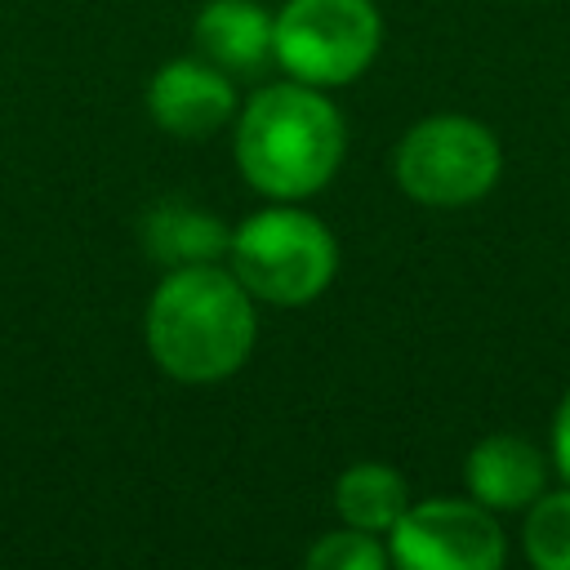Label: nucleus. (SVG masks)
Segmentation results:
<instances>
[{"label": "nucleus", "mask_w": 570, "mask_h": 570, "mask_svg": "<svg viewBox=\"0 0 570 570\" xmlns=\"http://www.w3.org/2000/svg\"><path fill=\"white\" fill-rule=\"evenodd\" d=\"M227 258L236 281L254 298L276 307H298L325 294V285L334 281L338 245L316 214L281 200L249 214L240 227H232Z\"/></svg>", "instance_id": "7ed1b4c3"}, {"label": "nucleus", "mask_w": 570, "mask_h": 570, "mask_svg": "<svg viewBox=\"0 0 570 570\" xmlns=\"http://www.w3.org/2000/svg\"><path fill=\"white\" fill-rule=\"evenodd\" d=\"M147 352L178 383H218L236 374L258 338L254 294L218 263L169 267L147 303Z\"/></svg>", "instance_id": "f257e3e1"}, {"label": "nucleus", "mask_w": 570, "mask_h": 570, "mask_svg": "<svg viewBox=\"0 0 570 570\" xmlns=\"http://www.w3.org/2000/svg\"><path fill=\"white\" fill-rule=\"evenodd\" d=\"M525 557L539 570H570V490H543L525 508Z\"/></svg>", "instance_id": "f8f14e48"}, {"label": "nucleus", "mask_w": 570, "mask_h": 570, "mask_svg": "<svg viewBox=\"0 0 570 570\" xmlns=\"http://www.w3.org/2000/svg\"><path fill=\"white\" fill-rule=\"evenodd\" d=\"M552 463H557V472L570 481V392L561 396L557 419H552Z\"/></svg>", "instance_id": "4468645a"}, {"label": "nucleus", "mask_w": 570, "mask_h": 570, "mask_svg": "<svg viewBox=\"0 0 570 570\" xmlns=\"http://www.w3.org/2000/svg\"><path fill=\"white\" fill-rule=\"evenodd\" d=\"M503 169L499 138L472 116H428L396 142V187L432 209H459L481 200Z\"/></svg>", "instance_id": "20e7f679"}, {"label": "nucleus", "mask_w": 570, "mask_h": 570, "mask_svg": "<svg viewBox=\"0 0 570 570\" xmlns=\"http://www.w3.org/2000/svg\"><path fill=\"white\" fill-rule=\"evenodd\" d=\"M307 566L312 570H383L387 548L379 543V534L343 525V530H330L325 539H316L307 548Z\"/></svg>", "instance_id": "ddd939ff"}, {"label": "nucleus", "mask_w": 570, "mask_h": 570, "mask_svg": "<svg viewBox=\"0 0 570 570\" xmlns=\"http://www.w3.org/2000/svg\"><path fill=\"white\" fill-rule=\"evenodd\" d=\"M463 476H468V494L490 512H521L548 490V459L525 436L494 432L472 445Z\"/></svg>", "instance_id": "6e6552de"}, {"label": "nucleus", "mask_w": 570, "mask_h": 570, "mask_svg": "<svg viewBox=\"0 0 570 570\" xmlns=\"http://www.w3.org/2000/svg\"><path fill=\"white\" fill-rule=\"evenodd\" d=\"M387 534V557L405 570H499L508 557L494 512L476 499L410 503Z\"/></svg>", "instance_id": "423d86ee"}, {"label": "nucleus", "mask_w": 570, "mask_h": 570, "mask_svg": "<svg viewBox=\"0 0 570 570\" xmlns=\"http://www.w3.org/2000/svg\"><path fill=\"white\" fill-rule=\"evenodd\" d=\"M196 49L227 76H258L276 62V18L258 0H209L196 13Z\"/></svg>", "instance_id": "1a4fd4ad"}, {"label": "nucleus", "mask_w": 570, "mask_h": 570, "mask_svg": "<svg viewBox=\"0 0 570 570\" xmlns=\"http://www.w3.org/2000/svg\"><path fill=\"white\" fill-rule=\"evenodd\" d=\"M383 45L374 0H285L276 13V62L289 80L334 89L352 85Z\"/></svg>", "instance_id": "39448f33"}, {"label": "nucleus", "mask_w": 570, "mask_h": 570, "mask_svg": "<svg viewBox=\"0 0 570 570\" xmlns=\"http://www.w3.org/2000/svg\"><path fill=\"white\" fill-rule=\"evenodd\" d=\"M347 125L325 89L303 80L263 85L236 116V165L272 200L316 196L343 165Z\"/></svg>", "instance_id": "f03ea898"}, {"label": "nucleus", "mask_w": 570, "mask_h": 570, "mask_svg": "<svg viewBox=\"0 0 570 570\" xmlns=\"http://www.w3.org/2000/svg\"><path fill=\"white\" fill-rule=\"evenodd\" d=\"M147 111L165 134L200 142L236 116V85L209 58H174L151 76Z\"/></svg>", "instance_id": "0eeeda50"}, {"label": "nucleus", "mask_w": 570, "mask_h": 570, "mask_svg": "<svg viewBox=\"0 0 570 570\" xmlns=\"http://www.w3.org/2000/svg\"><path fill=\"white\" fill-rule=\"evenodd\" d=\"M142 245L165 267H196L227 258L232 227L191 200H160L142 218Z\"/></svg>", "instance_id": "9d476101"}, {"label": "nucleus", "mask_w": 570, "mask_h": 570, "mask_svg": "<svg viewBox=\"0 0 570 570\" xmlns=\"http://www.w3.org/2000/svg\"><path fill=\"white\" fill-rule=\"evenodd\" d=\"M334 508H338L343 525L387 534L401 521V512L410 508V485L387 463H352L334 481Z\"/></svg>", "instance_id": "9b49d317"}]
</instances>
